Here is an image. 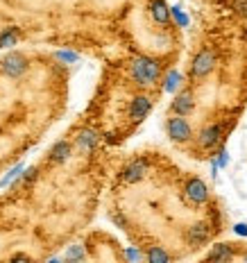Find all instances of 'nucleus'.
Here are the masks:
<instances>
[{
	"label": "nucleus",
	"instance_id": "6ab92c4d",
	"mask_svg": "<svg viewBox=\"0 0 247 263\" xmlns=\"http://www.w3.org/2000/svg\"><path fill=\"white\" fill-rule=\"evenodd\" d=\"M21 173H23V163H18V166H14L12 171H9L7 175H5L3 179H0V189H3V186H7L9 182H12V179H16V177H18Z\"/></svg>",
	"mask_w": 247,
	"mask_h": 263
},
{
	"label": "nucleus",
	"instance_id": "a211bd4d",
	"mask_svg": "<svg viewBox=\"0 0 247 263\" xmlns=\"http://www.w3.org/2000/svg\"><path fill=\"white\" fill-rule=\"evenodd\" d=\"M66 259L68 261H82L84 259V250H82V245H70L68 252H66Z\"/></svg>",
	"mask_w": 247,
	"mask_h": 263
},
{
	"label": "nucleus",
	"instance_id": "412c9836",
	"mask_svg": "<svg viewBox=\"0 0 247 263\" xmlns=\"http://www.w3.org/2000/svg\"><path fill=\"white\" fill-rule=\"evenodd\" d=\"M170 14L175 16V21L179 23V27H186V25H188V16L182 12V7H173V9H170Z\"/></svg>",
	"mask_w": 247,
	"mask_h": 263
},
{
	"label": "nucleus",
	"instance_id": "aec40b11",
	"mask_svg": "<svg viewBox=\"0 0 247 263\" xmlns=\"http://www.w3.org/2000/svg\"><path fill=\"white\" fill-rule=\"evenodd\" d=\"M57 59L59 62H64V64H75L78 62V52H70V50H59L57 52Z\"/></svg>",
	"mask_w": 247,
	"mask_h": 263
},
{
	"label": "nucleus",
	"instance_id": "6e6552de",
	"mask_svg": "<svg viewBox=\"0 0 247 263\" xmlns=\"http://www.w3.org/2000/svg\"><path fill=\"white\" fill-rule=\"evenodd\" d=\"M222 139V127L220 125H208V127H204L200 132V136H197V141H200L202 147H216L218 143H220Z\"/></svg>",
	"mask_w": 247,
	"mask_h": 263
},
{
	"label": "nucleus",
	"instance_id": "ddd939ff",
	"mask_svg": "<svg viewBox=\"0 0 247 263\" xmlns=\"http://www.w3.org/2000/svg\"><path fill=\"white\" fill-rule=\"evenodd\" d=\"M232 259H234V250L227 243L213 245V250L208 252V261H232Z\"/></svg>",
	"mask_w": 247,
	"mask_h": 263
},
{
	"label": "nucleus",
	"instance_id": "a878e982",
	"mask_svg": "<svg viewBox=\"0 0 247 263\" xmlns=\"http://www.w3.org/2000/svg\"><path fill=\"white\" fill-rule=\"evenodd\" d=\"M245 261H247V256H245Z\"/></svg>",
	"mask_w": 247,
	"mask_h": 263
},
{
	"label": "nucleus",
	"instance_id": "f257e3e1",
	"mask_svg": "<svg viewBox=\"0 0 247 263\" xmlns=\"http://www.w3.org/2000/svg\"><path fill=\"white\" fill-rule=\"evenodd\" d=\"M159 62L152 57H136L131 64V78L139 86H152L159 80Z\"/></svg>",
	"mask_w": 247,
	"mask_h": 263
},
{
	"label": "nucleus",
	"instance_id": "4be33fe9",
	"mask_svg": "<svg viewBox=\"0 0 247 263\" xmlns=\"http://www.w3.org/2000/svg\"><path fill=\"white\" fill-rule=\"evenodd\" d=\"M229 163V155H227V150H220L218 152V161H216V166L218 168H224Z\"/></svg>",
	"mask_w": 247,
	"mask_h": 263
},
{
	"label": "nucleus",
	"instance_id": "f03ea898",
	"mask_svg": "<svg viewBox=\"0 0 247 263\" xmlns=\"http://www.w3.org/2000/svg\"><path fill=\"white\" fill-rule=\"evenodd\" d=\"M213 66H216V54H213V50L204 48L195 54L193 64H191V73H193V78H204L213 70Z\"/></svg>",
	"mask_w": 247,
	"mask_h": 263
},
{
	"label": "nucleus",
	"instance_id": "f8f14e48",
	"mask_svg": "<svg viewBox=\"0 0 247 263\" xmlns=\"http://www.w3.org/2000/svg\"><path fill=\"white\" fill-rule=\"evenodd\" d=\"M150 14H152V18L161 25H166L170 21V7L163 3V0H155V3L150 5Z\"/></svg>",
	"mask_w": 247,
	"mask_h": 263
},
{
	"label": "nucleus",
	"instance_id": "4468645a",
	"mask_svg": "<svg viewBox=\"0 0 247 263\" xmlns=\"http://www.w3.org/2000/svg\"><path fill=\"white\" fill-rule=\"evenodd\" d=\"M68 157H70V143L68 141H59V143H54V147L50 150V161L52 163H64Z\"/></svg>",
	"mask_w": 247,
	"mask_h": 263
},
{
	"label": "nucleus",
	"instance_id": "dca6fc26",
	"mask_svg": "<svg viewBox=\"0 0 247 263\" xmlns=\"http://www.w3.org/2000/svg\"><path fill=\"white\" fill-rule=\"evenodd\" d=\"M179 73L177 70H170V73L166 75V86H163V89H166V93H173V91H177V86H179Z\"/></svg>",
	"mask_w": 247,
	"mask_h": 263
},
{
	"label": "nucleus",
	"instance_id": "5701e85b",
	"mask_svg": "<svg viewBox=\"0 0 247 263\" xmlns=\"http://www.w3.org/2000/svg\"><path fill=\"white\" fill-rule=\"evenodd\" d=\"M234 232L238 234V236H247V224H245V222H238V224L234 227Z\"/></svg>",
	"mask_w": 247,
	"mask_h": 263
},
{
	"label": "nucleus",
	"instance_id": "f3484780",
	"mask_svg": "<svg viewBox=\"0 0 247 263\" xmlns=\"http://www.w3.org/2000/svg\"><path fill=\"white\" fill-rule=\"evenodd\" d=\"M16 30L12 27V30H7L5 34H0V48H9V46H16Z\"/></svg>",
	"mask_w": 247,
	"mask_h": 263
},
{
	"label": "nucleus",
	"instance_id": "9d476101",
	"mask_svg": "<svg viewBox=\"0 0 247 263\" xmlns=\"http://www.w3.org/2000/svg\"><path fill=\"white\" fill-rule=\"evenodd\" d=\"M98 143H100V136H98V132H93V129H82L80 134H78V147H80V150L91 152V150H96Z\"/></svg>",
	"mask_w": 247,
	"mask_h": 263
},
{
	"label": "nucleus",
	"instance_id": "b1692460",
	"mask_svg": "<svg viewBox=\"0 0 247 263\" xmlns=\"http://www.w3.org/2000/svg\"><path fill=\"white\" fill-rule=\"evenodd\" d=\"M127 259L139 261V259H141V252H139V250H127Z\"/></svg>",
	"mask_w": 247,
	"mask_h": 263
},
{
	"label": "nucleus",
	"instance_id": "423d86ee",
	"mask_svg": "<svg viewBox=\"0 0 247 263\" xmlns=\"http://www.w3.org/2000/svg\"><path fill=\"white\" fill-rule=\"evenodd\" d=\"M145 173H147V161L145 159H136V161H131L129 166L123 171V182L136 184L145 177Z\"/></svg>",
	"mask_w": 247,
	"mask_h": 263
},
{
	"label": "nucleus",
	"instance_id": "393cba45",
	"mask_svg": "<svg viewBox=\"0 0 247 263\" xmlns=\"http://www.w3.org/2000/svg\"><path fill=\"white\" fill-rule=\"evenodd\" d=\"M14 261H27V256H25V254H16Z\"/></svg>",
	"mask_w": 247,
	"mask_h": 263
},
{
	"label": "nucleus",
	"instance_id": "7ed1b4c3",
	"mask_svg": "<svg viewBox=\"0 0 247 263\" xmlns=\"http://www.w3.org/2000/svg\"><path fill=\"white\" fill-rule=\"evenodd\" d=\"M168 136L173 141H177V143H184V141H188L191 136H193V129H191L188 120L177 116V118H170L168 120Z\"/></svg>",
	"mask_w": 247,
	"mask_h": 263
},
{
	"label": "nucleus",
	"instance_id": "20e7f679",
	"mask_svg": "<svg viewBox=\"0 0 247 263\" xmlns=\"http://www.w3.org/2000/svg\"><path fill=\"white\" fill-rule=\"evenodd\" d=\"M3 70L9 75V78H21V75L27 70V59L21 52H9L5 54L3 59Z\"/></svg>",
	"mask_w": 247,
	"mask_h": 263
},
{
	"label": "nucleus",
	"instance_id": "9b49d317",
	"mask_svg": "<svg viewBox=\"0 0 247 263\" xmlns=\"http://www.w3.org/2000/svg\"><path fill=\"white\" fill-rule=\"evenodd\" d=\"M208 236H211V229H208V224H204V222H197V224H193V227L188 229V240L191 243H195V245L206 243Z\"/></svg>",
	"mask_w": 247,
	"mask_h": 263
},
{
	"label": "nucleus",
	"instance_id": "0eeeda50",
	"mask_svg": "<svg viewBox=\"0 0 247 263\" xmlns=\"http://www.w3.org/2000/svg\"><path fill=\"white\" fill-rule=\"evenodd\" d=\"M193 109H195V100H193V93H191V91H182V93H177V96H175L173 111L177 114V116H188Z\"/></svg>",
	"mask_w": 247,
	"mask_h": 263
},
{
	"label": "nucleus",
	"instance_id": "39448f33",
	"mask_svg": "<svg viewBox=\"0 0 247 263\" xmlns=\"http://www.w3.org/2000/svg\"><path fill=\"white\" fill-rule=\"evenodd\" d=\"M186 197H188L193 204H204L208 200V186L202 182L200 177H193L186 184Z\"/></svg>",
	"mask_w": 247,
	"mask_h": 263
},
{
	"label": "nucleus",
	"instance_id": "2eb2a0df",
	"mask_svg": "<svg viewBox=\"0 0 247 263\" xmlns=\"http://www.w3.org/2000/svg\"><path fill=\"white\" fill-rule=\"evenodd\" d=\"M147 261H150V263H168V261H170V256H168V252H166V250H161V248H152L150 252H147Z\"/></svg>",
	"mask_w": 247,
	"mask_h": 263
},
{
	"label": "nucleus",
	"instance_id": "1a4fd4ad",
	"mask_svg": "<svg viewBox=\"0 0 247 263\" xmlns=\"http://www.w3.org/2000/svg\"><path fill=\"white\" fill-rule=\"evenodd\" d=\"M152 109V100L147 96H136L129 105V116L134 120H143Z\"/></svg>",
	"mask_w": 247,
	"mask_h": 263
}]
</instances>
